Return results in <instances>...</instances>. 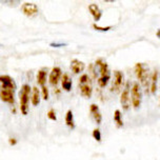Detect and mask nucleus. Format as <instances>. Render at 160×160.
<instances>
[{"instance_id":"nucleus-26","label":"nucleus","mask_w":160,"mask_h":160,"mask_svg":"<svg viewBox=\"0 0 160 160\" xmlns=\"http://www.w3.org/2000/svg\"><path fill=\"white\" fill-rule=\"evenodd\" d=\"M156 36L158 37V38L160 39V30H158V31H157V32H156Z\"/></svg>"},{"instance_id":"nucleus-6","label":"nucleus","mask_w":160,"mask_h":160,"mask_svg":"<svg viewBox=\"0 0 160 160\" xmlns=\"http://www.w3.org/2000/svg\"><path fill=\"white\" fill-rule=\"evenodd\" d=\"M62 71L59 67H54L51 71L50 75H48V82H50L51 85L53 87H56L57 84L59 83V80H61L62 78Z\"/></svg>"},{"instance_id":"nucleus-17","label":"nucleus","mask_w":160,"mask_h":160,"mask_svg":"<svg viewBox=\"0 0 160 160\" xmlns=\"http://www.w3.org/2000/svg\"><path fill=\"white\" fill-rule=\"evenodd\" d=\"M47 77H48V70L47 68H41L39 70L38 74H37V82L40 87H44L45 83H47Z\"/></svg>"},{"instance_id":"nucleus-12","label":"nucleus","mask_w":160,"mask_h":160,"mask_svg":"<svg viewBox=\"0 0 160 160\" xmlns=\"http://www.w3.org/2000/svg\"><path fill=\"white\" fill-rule=\"evenodd\" d=\"M0 99L3 102L13 104L15 101V96H14V91L12 90H0Z\"/></svg>"},{"instance_id":"nucleus-2","label":"nucleus","mask_w":160,"mask_h":160,"mask_svg":"<svg viewBox=\"0 0 160 160\" xmlns=\"http://www.w3.org/2000/svg\"><path fill=\"white\" fill-rule=\"evenodd\" d=\"M79 88L81 95L85 98H91L93 95V81L90 75L82 74L79 78Z\"/></svg>"},{"instance_id":"nucleus-23","label":"nucleus","mask_w":160,"mask_h":160,"mask_svg":"<svg viewBox=\"0 0 160 160\" xmlns=\"http://www.w3.org/2000/svg\"><path fill=\"white\" fill-rule=\"evenodd\" d=\"M48 95H50V93H48V88L47 85H44V87H42V98H43L44 100H48Z\"/></svg>"},{"instance_id":"nucleus-7","label":"nucleus","mask_w":160,"mask_h":160,"mask_svg":"<svg viewBox=\"0 0 160 160\" xmlns=\"http://www.w3.org/2000/svg\"><path fill=\"white\" fill-rule=\"evenodd\" d=\"M113 74H114V79H113L112 87H111V92H118L119 88H121L122 83H123V73L121 71L115 70Z\"/></svg>"},{"instance_id":"nucleus-19","label":"nucleus","mask_w":160,"mask_h":160,"mask_svg":"<svg viewBox=\"0 0 160 160\" xmlns=\"http://www.w3.org/2000/svg\"><path fill=\"white\" fill-rule=\"evenodd\" d=\"M114 122L117 128H122L124 125L123 119H122V113L120 110H116L114 112Z\"/></svg>"},{"instance_id":"nucleus-1","label":"nucleus","mask_w":160,"mask_h":160,"mask_svg":"<svg viewBox=\"0 0 160 160\" xmlns=\"http://www.w3.org/2000/svg\"><path fill=\"white\" fill-rule=\"evenodd\" d=\"M135 74L137 78L140 81V84L142 87H144L145 92H148L150 90V82H151V75L148 73V68L145 67V64L138 62L135 64Z\"/></svg>"},{"instance_id":"nucleus-25","label":"nucleus","mask_w":160,"mask_h":160,"mask_svg":"<svg viewBox=\"0 0 160 160\" xmlns=\"http://www.w3.org/2000/svg\"><path fill=\"white\" fill-rule=\"evenodd\" d=\"M64 45H67V44H65V43H62V44H60V43H52V44H51V47L59 48V47H64Z\"/></svg>"},{"instance_id":"nucleus-18","label":"nucleus","mask_w":160,"mask_h":160,"mask_svg":"<svg viewBox=\"0 0 160 160\" xmlns=\"http://www.w3.org/2000/svg\"><path fill=\"white\" fill-rule=\"evenodd\" d=\"M64 120H65V124H67V127L72 128V130L73 128H75L76 125H75V121H74V114L71 110H68L67 112V114H65Z\"/></svg>"},{"instance_id":"nucleus-16","label":"nucleus","mask_w":160,"mask_h":160,"mask_svg":"<svg viewBox=\"0 0 160 160\" xmlns=\"http://www.w3.org/2000/svg\"><path fill=\"white\" fill-rule=\"evenodd\" d=\"M40 99H41V93L38 88L34 87L32 88V94H31V102L34 107H37L40 103Z\"/></svg>"},{"instance_id":"nucleus-10","label":"nucleus","mask_w":160,"mask_h":160,"mask_svg":"<svg viewBox=\"0 0 160 160\" xmlns=\"http://www.w3.org/2000/svg\"><path fill=\"white\" fill-rule=\"evenodd\" d=\"M90 112L92 115L94 121L96 122L97 125H100L102 122V114L100 112V108L96 103H92L90 105Z\"/></svg>"},{"instance_id":"nucleus-8","label":"nucleus","mask_w":160,"mask_h":160,"mask_svg":"<svg viewBox=\"0 0 160 160\" xmlns=\"http://www.w3.org/2000/svg\"><path fill=\"white\" fill-rule=\"evenodd\" d=\"M16 88V83L13 80L12 77L8 75H1L0 76V90H12Z\"/></svg>"},{"instance_id":"nucleus-14","label":"nucleus","mask_w":160,"mask_h":160,"mask_svg":"<svg viewBox=\"0 0 160 160\" xmlns=\"http://www.w3.org/2000/svg\"><path fill=\"white\" fill-rule=\"evenodd\" d=\"M61 87L65 91V92H70L72 90V87H73V82H72V78L68 74H63L62 75V78H61Z\"/></svg>"},{"instance_id":"nucleus-22","label":"nucleus","mask_w":160,"mask_h":160,"mask_svg":"<svg viewBox=\"0 0 160 160\" xmlns=\"http://www.w3.org/2000/svg\"><path fill=\"white\" fill-rule=\"evenodd\" d=\"M48 119H51V120H55L57 119V116H56V112H55V110H53V108H51L50 111L48 112Z\"/></svg>"},{"instance_id":"nucleus-13","label":"nucleus","mask_w":160,"mask_h":160,"mask_svg":"<svg viewBox=\"0 0 160 160\" xmlns=\"http://www.w3.org/2000/svg\"><path fill=\"white\" fill-rule=\"evenodd\" d=\"M88 11H90L91 15L93 16V18H94V20H95L96 22L99 21V20L101 19L102 11L100 10V8L96 3H91L90 5H88Z\"/></svg>"},{"instance_id":"nucleus-27","label":"nucleus","mask_w":160,"mask_h":160,"mask_svg":"<svg viewBox=\"0 0 160 160\" xmlns=\"http://www.w3.org/2000/svg\"><path fill=\"white\" fill-rule=\"evenodd\" d=\"M159 105H160V102H159Z\"/></svg>"},{"instance_id":"nucleus-15","label":"nucleus","mask_w":160,"mask_h":160,"mask_svg":"<svg viewBox=\"0 0 160 160\" xmlns=\"http://www.w3.org/2000/svg\"><path fill=\"white\" fill-rule=\"evenodd\" d=\"M158 76H159L158 70H155L152 73V75H151L150 92L152 94H156V92H157V88H158V84H157V82H158Z\"/></svg>"},{"instance_id":"nucleus-5","label":"nucleus","mask_w":160,"mask_h":160,"mask_svg":"<svg viewBox=\"0 0 160 160\" xmlns=\"http://www.w3.org/2000/svg\"><path fill=\"white\" fill-rule=\"evenodd\" d=\"M120 104L124 111H128L132 104L131 103V85L128 82L122 90L121 95H120Z\"/></svg>"},{"instance_id":"nucleus-3","label":"nucleus","mask_w":160,"mask_h":160,"mask_svg":"<svg viewBox=\"0 0 160 160\" xmlns=\"http://www.w3.org/2000/svg\"><path fill=\"white\" fill-rule=\"evenodd\" d=\"M32 88L28 84H23L20 90V111L22 115H27L28 112V104L31 100Z\"/></svg>"},{"instance_id":"nucleus-20","label":"nucleus","mask_w":160,"mask_h":160,"mask_svg":"<svg viewBox=\"0 0 160 160\" xmlns=\"http://www.w3.org/2000/svg\"><path fill=\"white\" fill-rule=\"evenodd\" d=\"M92 136H93V138L95 139L97 142L101 141V139H102V137H101V131H100L98 128H96L95 130H93Z\"/></svg>"},{"instance_id":"nucleus-11","label":"nucleus","mask_w":160,"mask_h":160,"mask_svg":"<svg viewBox=\"0 0 160 160\" xmlns=\"http://www.w3.org/2000/svg\"><path fill=\"white\" fill-rule=\"evenodd\" d=\"M70 68H71V70H72L73 74L78 75V74H81L84 71L85 64L83 61H81V60H79V59H73L72 61H71Z\"/></svg>"},{"instance_id":"nucleus-4","label":"nucleus","mask_w":160,"mask_h":160,"mask_svg":"<svg viewBox=\"0 0 160 160\" xmlns=\"http://www.w3.org/2000/svg\"><path fill=\"white\" fill-rule=\"evenodd\" d=\"M142 102V90L139 82H134L131 87V103L134 108H139Z\"/></svg>"},{"instance_id":"nucleus-9","label":"nucleus","mask_w":160,"mask_h":160,"mask_svg":"<svg viewBox=\"0 0 160 160\" xmlns=\"http://www.w3.org/2000/svg\"><path fill=\"white\" fill-rule=\"evenodd\" d=\"M22 13L28 17H35L39 12V8L37 4L32 3V2H25L21 7Z\"/></svg>"},{"instance_id":"nucleus-21","label":"nucleus","mask_w":160,"mask_h":160,"mask_svg":"<svg viewBox=\"0 0 160 160\" xmlns=\"http://www.w3.org/2000/svg\"><path fill=\"white\" fill-rule=\"evenodd\" d=\"M93 28H95L96 31H99V32H108V31H110L111 28H112V27H99L97 23H94L93 24Z\"/></svg>"},{"instance_id":"nucleus-24","label":"nucleus","mask_w":160,"mask_h":160,"mask_svg":"<svg viewBox=\"0 0 160 160\" xmlns=\"http://www.w3.org/2000/svg\"><path fill=\"white\" fill-rule=\"evenodd\" d=\"M8 142L11 143V145H15L17 143V140L15 138H10V140H8Z\"/></svg>"}]
</instances>
